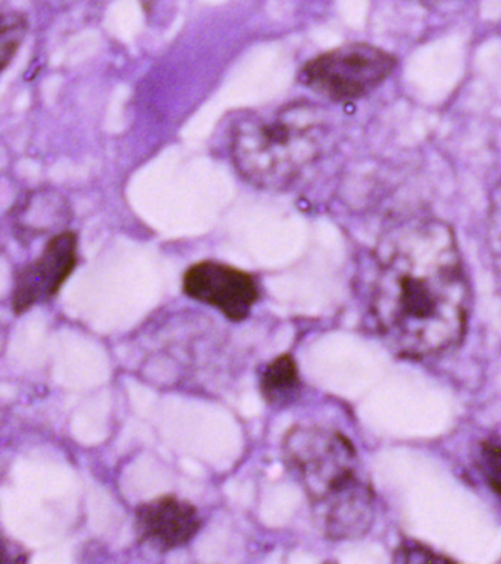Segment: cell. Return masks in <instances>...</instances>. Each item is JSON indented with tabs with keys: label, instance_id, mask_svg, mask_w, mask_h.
<instances>
[{
	"label": "cell",
	"instance_id": "cell-1",
	"mask_svg": "<svg viewBox=\"0 0 501 564\" xmlns=\"http://www.w3.org/2000/svg\"><path fill=\"white\" fill-rule=\"evenodd\" d=\"M469 304L459 247L447 224L411 219L382 237L373 263L371 312L395 355L422 359L459 344Z\"/></svg>",
	"mask_w": 501,
	"mask_h": 564
},
{
	"label": "cell",
	"instance_id": "cell-2",
	"mask_svg": "<svg viewBox=\"0 0 501 564\" xmlns=\"http://www.w3.org/2000/svg\"><path fill=\"white\" fill-rule=\"evenodd\" d=\"M283 457L325 536L356 540L369 531L373 492L346 435L324 426H293L284 436Z\"/></svg>",
	"mask_w": 501,
	"mask_h": 564
},
{
	"label": "cell",
	"instance_id": "cell-3",
	"mask_svg": "<svg viewBox=\"0 0 501 564\" xmlns=\"http://www.w3.org/2000/svg\"><path fill=\"white\" fill-rule=\"evenodd\" d=\"M328 139L324 110L309 101H294L237 119L230 153L246 183L266 192H283L319 161Z\"/></svg>",
	"mask_w": 501,
	"mask_h": 564
},
{
	"label": "cell",
	"instance_id": "cell-4",
	"mask_svg": "<svg viewBox=\"0 0 501 564\" xmlns=\"http://www.w3.org/2000/svg\"><path fill=\"white\" fill-rule=\"evenodd\" d=\"M395 57L371 44L334 48L303 65L298 82L329 101H351L375 90L393 73Z\"/></svg>",
	"mask_w": 501,
	"mask_h": 564
},
{
	"label": "cell",
	"instance_id": "cell-5",
	"mask_svg": "<svg viewBox=\"0 0 501 564\" xmlns=\"http://www.w3.org/2000/svg\"><path fill=\"white\" fill-rule=\"evenodd\" d=\"M183 291L187 297L217 308L231 322L248 319L259 300L253 275L214 260L192 264L184 272Z\"/></svg>",
	"mask_w": 501,
	"mask_h": 564
},
{
	"label": "cell",
	"instance_id": "cell-6",
	"mask_svg": "<svg viewBox=\"0 0 501 564\" xmlns=\"http://www.w3.org/2000/svg\"><path fill=\"white\" fill-rule=\"evenodd\" d=\"M77 263V234L63 231L52 237L41 256L17 272L12 291V308L17 315L55 299Z\"/></svg>",
	"mask_w": 501,
	"mask_h": 564
},
{
	"label": "cell",
	"instance_id": "cell-7",
	"mask_svg": "<svg viewBox=\"0 0 501 564\" xmlns=\"http://www.w3.org/2000/svg\"><path fill=\"white\" fill-rule=\"evenodd\" d=\"M200 528L199 510L178 497H157L135 509V536L142 544L162 553L187 545L195 540Z\"/></svg>",
	"mask_w": 501,
	"mask_h": 564
},
{
	"label": "cell",
	"instance_id": "cell-8",
	"mask_svg": "<svg viewBox=\"0 0 501 564\" xmlns=\"http://www.w3.org/2000/svg\"><path fill=\"white\" fill-rule=\"evenodd\" d=\"M301 375L293 356L275 357L262 369L259 391L271 408L281 409L296 400L301 391Z\"/></svg>",
	"mask_w": 501,
	"mask_h": 564
},
{
	"label": "cell",
	"instance_id": "cell-9",
	"mask_svg": "<svg viewBox=\"0 0 501 564\" xmlns=\"http://www.w3.org/2000/svg\"><path fill=\"white\" fill-rule=\"evenodd\" d=\"M477 466L488 487L501 500V436H492L479 444Z\"/></svg>",
	"mask_w": 501,
	"mask_h": 564
},
{
	"label": "cell",
	"instance_id": "cell-10",
	"mask_svg": "<svg viewBox=\"0 0 501 564\" xmlns=\"http://www.w3.org/2000/svg\"><path fill=\"white\" fill-rule=\"evenodd\" d=\"M28 20L21 13H6L2 18V30H0V62L2 69H7L12 57L15 56L21 43L28 34Z\"/></svg>",
	"mask_w": 501,
	"mask_h": 564
},
{
	"label": "cell",
	"instance_id": "cell-11",
	"mask_svg": "<svg viewBox=\"0 0 501 564\" xmlns=\"http://www.w3.org/2000/svg\"><path fill=\"white\" fill-rule=\"evenodd\" d=\"M395 562L407 563H442L448 562L443 555H437L434 551L425 549L424 545L416 542H404L400 549L395 551Z\"/></svg>",
	"mask_w": 501,
	"mask_h": 564
},
{
	"label": "cell",
	"instance_id": "cell-12",
	"mask_svg": "<svg viewBox=\"0 0 501 564\" xmlns=\"http://www.w3.org/2000/svg\"><path fill=\"white\" fill-rule=\"evenodd\" d=\"M490 236L492 250L501 262V180L492 193L490 207Z\"/></svg>",
	"mask_w": 501,
	"mask_h": 564
}]
</instances>
